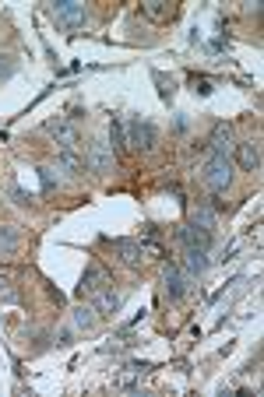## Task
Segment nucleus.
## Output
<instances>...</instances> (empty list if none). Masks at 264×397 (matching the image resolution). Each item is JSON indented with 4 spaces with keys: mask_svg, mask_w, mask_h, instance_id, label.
Listing matches in <instances>:
<instances>
[{
    "mask_svg": "<svg viewBox=\"0 0 264 397\" xmlns=\"http://www.w3.org/2000/svg\"><path fill=\"white\" fill-rule=\"evenodd\" d=\"M229 183H233V162H229V155L211 151V158H208V165H204V187H208L211 194H226Z\"/></svg>",
    "mask_w": 264,
    "mask_h": 397,
    "instance_id": "f257e3e1",
    "label": "nucleus"
},
{
    "mask_svg": "<svg viewBox=\"0 0 264 397\" xmlns=\"http://www.w3.org/2000/svg\"><path fill=\"white\" fill-rule=\"evenodd\" d=\"M53 22L64 32L81 28L85 25V4H78V0H60V4H53Z\"/></svg>",
    "mask_w": 264,
    "mask_h": 397,
    "instance_id": "f03ea898",
    "label": "nucleus"
},
{
    "mask_svg": "<svg viewBox=\"0 0 264 397\" xmlns=\"http://www.w3.org/2000/svg\"><path fill=\"white\" fill-rule=\"evenodd\" d=\"M85 165L92 169L95 176H106L113 169V148L106 144V141H92L88 144V158H85Z\"/></svg>",
    "mask_w": 264,
    "mask_h": 397,
    "instance_id": "7ed1b4c3",
    "label": "nucleus"
},
{
    "mask_svg": "<svg viewBox=\"0 0 264 397\" xmlns=\"http://www.w3.org/2000/svg\"><path fill=\"white\" fill-rule=\"evenodd\" d=\"M46 134H53V137H57V144L60 148H78V141H81V134H78V127L74 124H67L64 117H57V120H46V127H42Z\"/></svg>",
    "mask_w": 264,
    "mask_h": 397,
    "instance_id": "20e7f679",
    "label": "nucleus"
},
{
    "mask_svg": "<svg viewBox=\"0 0 264 397\" xmlns=\"http://www.w3.org/2000/svg\"><path fill=\"white\" fill-rule=\"evenodd\" d=\"M127 148H134V151H151V148H155V127H151V124H141V120H131V124H127Z\"/></svg>",
    "mask_w": 264,
    "mask_h": 397,
    "instance_id": "39448f33",
    "label": "nucleus"
},
{
    "mask_svg": "<svg viewBox=\"0 0 264 397\" xmlns=\"http://www.w3.org/2000/svg\"><path fill=\"white\" fill-rule=\"evenodd\" d=\"M106 285H110V271H106L102 264H88L85 267V278H81V296H95Z\"/></svg>",
    "mask_w": 264,
    "mask_h": 397,
    "instance_id": "423d86ee",
    "label": "nucleus"
},
{
    "mask_svg": "<svg viewBox=\"0 0 264 397\" xmlns=\"http://www.w3.org/2000/svg\"><path fill=\"white\" fill-rule=\"evenodd\" d=\"M113 253H117L127 267H141V260H145V246L134 243V239H113Z\"/></svg>",
    "mask_w": 264,
    "mask_h": 397,
    "instance_id": "0eeeda50",
    "label": "nucleus"
},
{
    "mask_svg": "<svg viewBox=\"0 0 264 397\" xmlns=\"http://www.w3.org/2000/svg\"><path fill=\"white\" fill-rule=\"evenodd\" d=\"M163 281H166V296L176 303V299H183V292H187V285H183V274H180V267L176 264H166V271H163Z\"/></svg>",
    "mask_w": 264,
    "mask_h": 397,
    "instance_id": "6e6552de",
    "label": "nucleus"
},
{
    "mask_svg": "<svg viewBox=\"0 0 264 397\" xmlns=\"http://www.w3.org/2000/svg\"><path fill=\"white\" fill-rule=\"evenodd\" d=\"M236 158H240V165L247 169V173H257L261 169V144L257 141H243L236 148Z\"/></svg>",
    "mask_w": 264,
    "mask_h": 397,
    "instance_id": "1a4fd4ad",
    "label": "nucleus"
},
{
    "mask_svg": "<svg viewBox=\"0 0 264 397\" xmlns=\"http://www.w3.org/2000/svg\"><path fill=\"white\" fill-rule=\"evenodd\" d=\"M120 306H124V299H120L113 289H102V292H95V313H102V316H113Z\"/></svg>",
    "mask_w": 264,
    "mask_h": 397,
    "instance_id": "9d476101",
    "label": "nucleus"
},
{
    "mask_svg": "<svg viewBox=\"0 0 264 397\" xmlns=\"http://www.w3.org/2000/svg\"><path fill=\"white\" fill-rule=\"evenodd\" d=\"M180 239L187 243V246H197V250H211V233L208 229H197V225H187V229H180Z\"/></svg>",
    "mask_w": 264,
    "mask_h": 397,
    "instance_id": "9b49d317",
    "label": "nucleus"
},
{
    "mask_svg": "<svg viewBox=\"0 0 264 397\" xmlns=\"http://www.w3.org/2000/svg\"><path fill=\"white\" fill-rule=\"evenodd\" d=\"M18 243H22V233L15 229V225H0V257H15V250H18Z\"/></svg>",
    "mask_w": 264,
    "mask_h": 397,
    "instance_id": "f8f14e48",
    "label": "nucleus"
},
{
    "mask_svg": "<svg viewBox=\"0 0 264 397\" xmlns=\"http://www.w3.org/2000/svg\"><path fill=\"white\" fill-rule=\"evenodd\" d=\"M215 221H219V214H215V208L211 204H197L194 208V214H190V225H197V229H215Z\"/></svg>",
    "mask_w": 264,
    "mask_h": 397,
    "instance_id": "ddd939ff",
    "label": "nucleus"
},
{
    "mask_svg": "<svg viewBox=\"0 0 264 397\" xmlns=\"http://www.w3.org/2000/svg\"><path fill=\"white\" fill-rule=\"evenodd\" d=\"M229 141H233V127L229 124H215V130H211V137H208V144H211V151H229Z\"/></svg>",
    "mask_w": 264,
    "mask_h": 397,
    "instance_id": "4468645a",
    "label": "nucleus"
},
{
    "mask_svg": "<svg viewBox=\"0 0 264 397\" xmlns=\"http://www.w3.org/2000/svg\"><path fill=\"white\" fill-rule=\"evenodd\" d=\"M141 11L151 18V22H163L173 15V4H166V0H148V4H141Z\"/></svg>",
    "mask_w": 264,
    "mask_h": 397,
    "instance_id": "2eb2a0df",
    "label": "nucleus"
},
{
    "mask_svg": "<svg viewBox=\"0 0 264 397\" xmlns=\"http://www.w3.org/2000/svg\"><path fill=\"white\" fill-rule=\"evenodd\" d=\"M187 267H190V274H204V267H208V257H204V250H197V246H187Z\"/></svg>",
    "mask_w": 264,
    "mask_h": 397,
    "instance_id": "dca6fc26",
    "label": "nucleus"
},
{
    "mask_svg": "<svg viewBox=\"0 0 264 397\" xmlns=\"http://www.w3.org/2000/svg\"><path fill=\"white\" fill-rule=\"evenodd\" d=\"M60 165H64V169H71L74 176H78V173H85V162H81L71 148H60Z\"/></svg>",
    "mask_w": 264,
    "mask_h": 397,
    "instance_id": "f3484780",
    "label": "nucleus"
},
{
    "mask_svg": "<svg viewBox=\"0 0 264 397\" xmlns=\"http://www.w3.org/2000/svg\"><path fill=\"white\" fill-rule=\"evenodd\" d=\"M74 323L85 327V330H92L95 327V306H78L74 310Z\"/></svg>",
    "mask_w": 264,
    "mask_h": 397,
    "instance_id": "a211bd4d",
    "label": "nucleus"
},
{
    "mask_svg": "<svg viewBox=\"0 0 264 397\" xmlns=\"http://www.w3.org/2000/svg\"><path fill=\"white\" fill-rule=\"evenodd\" d=\"M110 137H113V144H110V148H127V130H124V124H120V120H113V124H110Z\"/></svg>",
    "mask_w": 264,
    "mask_h": 397,
    "instance_id": "6ab92c4d",
    "label": "nucleus"
},
{
    "mask_svg": "<svg viewBox=\"0 0 264 397\" xmlns=\"http://www.w3.org/2000/svg\"><path fill=\"white\" fill-rule=\"evenodd\" d=\"M15 67H18V64H15V56H0V78H11Z\"/></svg>",
    "mask_w": 264,
    "mask_h": 397,
    "instance_id": "aec40b11",
    "label": "nucleus"
},
{
    "mask_svg": "<svg viewBox=\"0 0 264 397\" xmlns=\"http://www.w3.org/2000/svg\"><path fill=\"white\" fill-rule=\"evenodd\" d=\"M39 180H42V190H53V187H57V176H53V169H39Z\"/></svg>",
    "mask_w": 264,
    "mask_h": 397,
    "instance_id": "412c9836",
    "label": "nucleus"
},
{
    "mask_svg": "<svg viewBox=\"0 0 264 397\" xmlns=\"http://www.w3.org/2000/svg\"><path fill=\"white\" fill-rule=\"evenodd\" d=\"M11 197H15V204H28V194L22 187H11Z\"/></svg>",
    "mask_w": 264,
    "mask_h": 397,
    "instance_id": "4be33fe9",
    "label": "nucleus"
},
{
    "mask_svg": "<svg viewBox=\"0 0 264 397\" xmlns=\"http://www.w3.org/2000/svg\"><path fill=\"white\" fill-rule=\"evenodd\" d=\"M8 285H11V278H8V274H0V289H8Z\"/></svg>",
    "mask_w": 264,
    "mask_h": 397,
    "instance_id": "5701e85b",
    "label": "nucleus"
}]
</instances>
